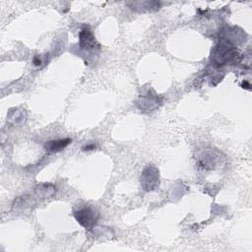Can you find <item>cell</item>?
<instances>
[{
	"instance_id": "52a82bcc",
	"label": "cell",
	"mask_w": 252,
	"mask_h": 252,
	"mask_svg": "<svg viewBox=\"0 0 252 252\" xmlns=\"http://www.w3.org/2000/svg\"><path fill=\"white\" fill-rule=\"evenodd\" d=\"M95 148H96V146H94V145H88L85 148H83V150L84 151H91V150H94Z\"/></svg>"
},
{
	"instance_id": "6da1fadb",
	"label": "cell",
	"mask_w": 252,
	"mask_h": 252,
	"mask_svg": "<svg viewBox=\"0 0 252 252\" xmlns=\"http://www.w3.org/2000/svg\"><path fill=\"white\" fill-rule=\"evenodd\" d=\"M74 217L76 221L85 229H93L100 218V214L97 210L90 206H85L74 212Z\"/></svg>"
},
{
	"instance_id": "8992f818",
	"label": "cell",
	"mask_w": 252,
	"mask_h": 252,
	"mask_svg": "<svg viewBox=\"0 0 252 252\" xmlns=\"http://www.w3.org/2000/svg\"><path fill=\"white\" fill-rule=\"evenodd\" d=\"M41 63H42L41 58H40L39 56H36V57L34 58V64L37 65V66H39V65H41Z\"/></svg>"
},
{
	"instance_id": "7a4b0ae2",
	"label": "cell",
	"mask_w": 252,
	"mask_h": 252,
	"mask_svg": "<svg viewBox=\"0 0 252 252\" xmlns=\"http://www.w3.org/2000/svg\"><path fill=\"white\" fill-rule=\"evenodd\" d=\"M160 184L159 171L154 165H148L145 167L141 175V185L146 191H153Z\"/></svg>"
},
{
	"instance_id": "277c9868",
	"label": "cell",
	"mask_w": 252,
	"mask_h": 252,
	"mask_svg": "<svg viewBox=\"0 0 252 252\" xmlns=\"http://www.w3.org/2000/svg\"><path fill=\"white\" fill-rule=\"evenodd\" d=\"M80 47L88 51L96 48V39L89 28L83 29L80 32Z\"/></svg>"
},
{
	"instance_id": "3957f363",
	"label": "cell",
	"mask_w": 252,
	"mask_h": 252,
	"mask_svg": "<svg viewBox=\"0 0 252 252\" xmlns=\"http://www.w3.org/2000/svg\"><path fill=\"white\" fill-rule=\"evenodd\" d=\"M237 56L236 50L233 46H230L229 44H220L214 52L215 61L218 64H227L231 62Z\"/></svg>"
},
{
	"instance_id": "5b68a950",
	"label": "cell",
	"mask_w": 252,
	"mask_h": 252,
	"mask_svg": "<svg viewBox=\"0 0 252 252\" xmlns=\"http://www.w3.org/2000/svg\"><path fill=\"white\" fill-rule=\"evenodd\" d=\"M71 142H72V140L69 138L59 139V140H51L46 144V148L49 152H53V153L60 152L63 149H65Z\"/></svg>"
}]
</instances>
